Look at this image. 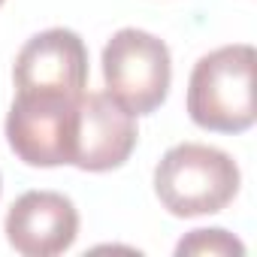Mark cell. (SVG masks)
<instances>
[{"mask_svg":"<svg viewBox=\"0 0 257 257\" xmlns=\"http://www.w3.org/2000/svg\"><path fill=\"white\" fill-rule=\"evenodd\" d=\"M257 52L248 43L221 46L203 55L188 79V115L212 134H245L257 118L254 109Z\"/></svg>","mask_w":257,"mask_h":257,"instance_id":"1","label":"cell"},{"mask_svg":"<svg viewBox=\"0 0 257 257\" xmlns=\"http://www.w3.org/2000/svg\"><path fill=\"white\" fill-rule=\"evenodd\" d=\"M242 185L239 164L206 143H179L155 167V194L176 218H200L227 209Z\"/></svg>","mask_w":257,"mask_h":257,"instance_id":"2","label":"cell"},{"mask_svg":"<svg viewBox=\"0 0 257 257\" xmlns=\"http://www.w3.org/2000/svg\"><path fill=\"white\" fill-rule=\"evenodd\" d=\"M103 82L106 94L137 118L158 112L173 85V58L167 43L140 28L115 31L103 46Z\"/></svg>","mask_w":257,"mask_h":257,"instance_id":"3","label":"cell"},{"mask_svg":"<svg viewBox=\"0 0 257 257\" xmlns=\"http://www.w3.org/2000/svg\"><path fill=\"white\" fill-rule=\"evenodd\" d=\"M79 97L16 94L7 115V143L22 164L40 170L73 167Z\"/></svg>","mask_w":257,"mask_h":257,"instance_id":"4","label":"cell"},{"mask_svg":"<svg viewBox=\"0 0 257 257\" xmlns=\"http://www.w3.org/2000/svg\"><path fill=\"white\" fill-rule=\"evenodd\" d=\"M16 94L79 97L88 85V46L70 28H49L34 34L13 67Z\"/></svg>","mask_w":257,"mask_h":257,"instance_id":"5","label":"cell"},{"mask_svg":"<svg viewBox=\"0 0 257 257\" xmlns=\"http://www.w3.org/2000/svg\"><path fill=\"white\" fill-rule=\"evenodd\" d=\"M140 143L137 115L106 91H82L76 106L73 167L82 173H109L131 161Z\"/></svg>","mask_w":257,"mask_h":257,"instance_id":"6","label":"cell"},{"mask_svg":"<svg viewBox=\"0 0 257 257\" xmlns=\"http://www.w3.org/2000/svg\"><path fill=\"white\" fill-rule=\"evenodd\" d=\"M4 233L7 242L25 257L64 254L79 236L76 203L58 191H28L10 206Z\"/></svg>","mask_w":257,"mask_h":257,"instance_id":"7","label":"cell"},{"mask_svg":"<svg viewBox=\"0 0 257 257\" xmlns=\"http://www.w3.org/2000/svg\"><path fill=\"white\" fill-rule=\"evenodd\" d=\"M176 254H179V257H185V254H212V257L236 254V257H242V254H245V245H242L233 233H227V230H221V227H212V230H191V233L176 245Z\"/></svg>","mask_w":257,"mask_h":257,"instance_id":"8","label":"cell"},{"mask_svg":"<svg viewBox=\"0 0 257 257\" xmlns=\"http://www.w3.org/2000/svg\"><path fill=\"white\" fill-rule=\"evenodd\" d=\"M0 191H4V179H0Z\"/></svg>","mask_w":257,"mask_h":257,"instance_id":"9","label":"cell"},{"mask_svg":"<svg viewBox=\"0 0 257 257\" xmlns=\"http://www.w3.org/2000/svg\"><path fill=\"white\" fill-rule=\"evenodd\" d=\"M4 4H7V0H0V7H4Z\"/></svg>","mask_w":257,"mask_h":257,"instance_id":"10","label":"cell"}]
</instances>
